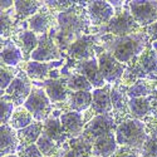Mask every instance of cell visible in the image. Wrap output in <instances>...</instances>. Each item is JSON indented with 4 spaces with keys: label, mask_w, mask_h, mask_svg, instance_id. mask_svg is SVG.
<instances>
[{
    "label": "cell",
    "mask_w": 157,
    "mask_h": 157,
    "mask_svg": "<svg viewBox=\"0 0 157 157\" xmlns=\"http://www.w3.org/2000/svg\"><path fill=\"white\" fill-rule=\"evenodd\" d=\"M50 36L54 39L59 49L64 52L75 39L82 35H96L94 27L90 23L87 6L81 5L79 2H75L73 6L58 14L57 28L50 33Z\"/></svg>",
    "instance_id": "1"
},
{
    "label": "cell",
    "mask_w": 157,
    "mask_h": 157,
    "mask_svg": "<svg viewBox=\"0 0 157 157\" xmlns=\"http://www.w3.org/2000/svg\"><path fill=\"white\" fill-rule=\"evenodd\" d=\"M151 43V39L146 32L131 34L126 36H114L112 34L99 35L98 45L123 64H127L133 58L138 57Z\"/></svg>",
    "instance_id": "2"
},
{
    "label": "cell",
    "mask_w": 157,
    "mask_h": 157,
    "mask_svg": "<svg viewBox=\"0 0 157 157\" xmlns=\"http://www.w3.org/2000/svg\"><path fill=\"white\" fill-rule=\"evenodd\" d=\"M141 79L157 82V50L152 43H150L138 57L127 63L121 82L126 87H129Z\"/></svg>",
    "instance_id": "3"
},
{
    "label": "cell",
    "mask_w": 157,
    "mask_h": 157,
    "mask_svg": "<svg viewBox=\"0 0 157 157\" xmlns=\"http://www.w3.org/2000/svg\"><path fill=\"white\" fill-rule=\"evenodd\" d=\"M145 32V28L135 20L128 8V3L124 2L123 6L116 9V14L111 19V21L102 28H94L96 35L112 34L114 36H126L131 34H136Z\"/></svg>",
    "instance_id": "4"
},
{
    "label": "cell",
    "mask_w": 157,
    "mask_h": 157,
    "mask_svg": "<svg viewBox=\"0 0 157 157\" xmlns=\"http://www.w3.org/2000/svg\"><path fill=\"white\" fill-rule=\"evenodd\" d=\"M147 137L145 123L136 118H128L121 122L116 129V140L118 146L141 150Z\"/></svg>",
    "instance_id": "5"
},
{
    "label": "cell",
    "mask_w": 157,
    "mask_h": 157,
    "mask_svg": "<svg viewBox=\"0 0 157 157\" xmlns=\"http://www.w3.org/2000/svg\"><path fill=\"white\" fill-rule=\"evenodd\" d=\"M94 52H96V58L98 62L99 72L104 78L106 83L112 86L116 83H120L122 81L127 64H123L120 60H117L109 52L104 50L98 44L94 47Z\"/></svg>",
    "instance_id": "6"
},
{
    "label": "cell",
    "mask_w": 157,
    "mask_h": 157,
    "mask_svg": "<svg viewBox=\"0 0 157 157\" xmlns=\"http://www.w3.org/2000/svg\"><path fill=\"white\" fill-rule=\"evenodd\" d=\"M33 87H34L33 81L20 68L15 79L11 82V84L4 92H2V99L0 101H6V102L13 103L15 107H21L25 103V101L28 99V97L30 96Z\"/></svg>",
    "instance_id": "7"
},
{
    "label": "cell",
    "mask_w": 157,
    "mask_h": 157,
    "mask_svg": "<svg viewBox=\"0 0 157 157\" xmlns=\"http://www.w3.org/2000/svg\"><path fill=\"white\" fill-rule=\"evenodd\" d=\"M23 106L32 113L34 121L38 122H45L50 117V114L54 112V106L45 93V90L38 86L33 87L30 96Z\"/></svg>",
    "instance_id": "8"
},
{
    "label": "cell",
    "mask_w": 157,
    "mask_h": 157,
    "mask_svg": "<svg viewBox=\"0 0 157 157\" xmlns=\"http://www.w3.org/2000/svg\"><path fill=\"white\" fill-rule=\"evenodd\" d=\"M99 35H82L65 49L64 56L67 60L82 62L96 58L94 47L98 44Z\"/></svg>",
    "instance_id": "9"
},
{
    "label": "cell",
    "mask_w": 157,
    "mask_h": 157,
    "mask_svg": "<svg viewBox=\"0 0 157 157\" xmlns=\"http://www.w3.org/2000/svg\"><path fill=\"white\" fill-rule=\"evenodd\" d=\"M24 23H25V28L32 30L36 35L49 34L52 30L57 28L58 13H56L53 9H50L44 2V5L40 8V10L34 17L29 18Z\"/></svg>",
    "instance_id": "10"
},
{
    "label": "cell",
    "mask_w": 157,
    "mask_h": 157,
    "mask_svg": "<svg viewBox=\"0 0 157 157\" xmlns=\"http://www.w3.org/2000/svg\"><path fill=\"white\" fill-rule=\"evenodd\" d=\"M117 129V123L113 118L112 114H101V116H96L90 120L84 129L82 137L84 140H87L89 143H93L97 138L111 133V132H116Z\"/></svg>",
    "instance_id": "11"
},
{
    "label": "cell",
    "mask_w": 157,
    "mask_h": 157,
    "mask_svg": "<svg viewBox=\"0 0 157 157\" xmlns=\"http://www.w3.org/2000/svg\"><path fill=\"white\" fill-rule=\"evenodd\" d=\"M39 43L34 53L32 54V60L42 62V63H52V62H62L65 56L57 45L56 40L50 36V34L38 35Z\"/></svg>",
    "instance_id": "12"
},
{
    "label": "cell",
    "mask_w": 157,
    "mask_h": 157,
    "mask_svg": "<svg viewBox=\"0 0 157 157\" xmlns=\"http://www.w3.org/2000/svg\"><path fill=\"white\" fill-rule=\"evenodd\" d=\"M111 101H112V116L117 126L128 118H132L128 107L129 98L127 96V87L122 82L112 86Z\"/></svg>",
    "instance_id": "13"
},
{
    "label": "cell",
    "mask_w": 157,
    "mask_h": 157,
    "mask_svg": "<svg viewBox=\"0 0 157 157\" xmlns=\"http://www.w3.org/2000/svg\"><path fill=\"white\" fill-rule=\"evenodd\" d=\"M112 84H106L103 88L94 89L92 92V106L84 112L87 123L96 116L112 114V101H111Z\"/></svg>",
    "instance_id": "14"
},
{
    "label": "cell",
    "mask_w": 157,
    "mask_h": 157,
    "mask_svg": "<svg viewBox=\"0 0 157 157\" xmlns=\"http://www.w3.org/2000/svg\"><path fill=\"white\" fill-rule=\"evenodd\" d=\"M65 67L73 72H77V73L82 74L83 77H86L88 79V82L93 86L94 89L103 88L107 84L106 81H104V78L102 77L101 72H99L97 58L89 59V60H82V62L68 60V63H65Z\"/></svg>",
    "instance_id": "15"
},
{
    "label": "cell",
    "mask_w": 157,
    "mask_h": 157,
    "mask_svg": "<svg viewBox=\"0 0 157 157\" xmlns=\"http://www.w3.org/2000/svg\"><path fill=\"white\" fill-rule=\"evenodd\" d=\"M127 3L131 14L142 28H146L157 21V2H153V0H133V2Z\"/></svg>",
    "instance_id": "16"
},
{
    "label": "cell",
    "mask_w": 157,
    "mask_h": 157,
    "mask_svg": "<svg viewBox=\"0 0 157 157\" xmlns=\"http://www.w3.org/2000/svg\"><path fill=\"white\" fill-rule=\"evenodd\" d=\"M33 84L40 87L45 90V93L48 94L49 99L52 101V103H53L54 109L67 101L68 96L71 93V90L67 86V78L65 77L49 78L48 81H44L40 83L33 82Z\"/></svg>",
    "instance_id": "17"
},
{
    "label": "cell",
    "mask_w": 157,
    "mask_h": 157,
    "mask_svg": "<svg viewBox=\"0 0 157 157\" xmlns=\"http://www.w3.org/2000/svg\"><path fill=\"white\" fill-rule=\"evenodd\" d=\"M87 11L90 23H92V27L94 28H102L104 25H107L116 14V9L111 5V3L103 2V0L88 2Z\"/></svg>",
    "instance_id": "18"
},
{
    "label": "cell",
    "mask_w": 157,
    "mask_h": 157,
    "mask_svg": "<svg viewBox=\"0 0 157 157\" xmlns=\"http://www.w3.org/2000/svg\"><path fill=\"white\" fill-rule=\"evenodd\" d=\"M10 39L21 50L24 62L25 63L30 62L32 60V54L34 53V50L38 47L39 36L35 33H33L32 30H29L25 27H21V25H20V29L14 35H13Z\"/></svg>",
    "instance_id": "19"
},
{
    "label": "cell",
    "mask_w": 157,
    "mask_h": 157,
    "mask_svg": "<svg viewBox=\"0 0 157 157\" xmlns=\"http://www.w3.org/2000/svg\"><path fill=\"white\" fill-rule=\"evenodd\" d=\"M64 60L62 62H52V63H42V62H34V60H30V62H23L19 67L28 74V77L33 82H44V81H48L50 78V73L52 71H54L58 65L60 64H64L63 63Z\"/></svg>",
    "instance_id": "20"
},
{
    "label": "cell",
    "mask_w": 157,
    "mask_h": 157,
    "mask_svg": "<svg viewBox=\"0 0 157 157\" xmlns=\"http://www.w3.org/2000/svg\"><path fill=\"white\" fill-rule=\"evenodd\" d=\"M60 122L64 133L67 137L77 138L82 137L83 129L87 124L84 113H78V112H64L60 114Z\"/></svg>",
    "instance_id": "21"
},
{
    "label": "cell",
    "mask_w": 157,
    "mask_h": 157,
    "mask_svg": "<svg viewBox=\"0 0 157 157\" xmlns=\"http://www.w3.org/2000/svg\"><path fill=\"white\" fill-rule=\"evenodd\" d=\"M92 106V92H71L68 99L56 109L64 112L84 113Z\"/></svg>",
    "instance_id": "22"
},
{
    "label": "cell",
    "mask_w": 157,
    "mask_h": 157,
    "mask_svg": "<svg viewBox=\"0 0 157 157\" xmlns=\"http://www.w3.org/2000/svg\"><path fill=\"white\" fill-rule=\"evenodd\" d=\"M60 157H93L92 143H89L83 137L71 138L60 148Z\"/></svg>",
    "instance_id": "23"
},
{
    "label": "cell",
    "mask_w": 157,
    "mask_h": 157,
    "mask_svg": "<svg viewBox=\"0 0 157 157\" xmlns=\"http://www.w3.org/2000/svg\"><path fill=\"white\" fill-rule=\"evenodd\" d=\"M60 114H62V111L54 109V112L52 113L49 118L44 122L43 135H45L50 140L57 142L58 145L63 146L69 138L67 137V135H65L64 131H63L62 122H60Z\"/></svg>",
    "instance_id": "24"
},
{
    "label": "cell",
    "mask_w": 157,
    "mask_h": 157,
    "mask_svg": "<svg viewBox=\"0 0 157 157\" xmlns=\"http://www.w3.org/2000/svg\"><path fill=\"white\" fill-rule=\"evenodd\" d=\"M20 142L18 138V132L13 129L9 124L0 126V155L2 157L17 155Z\"/></svg>",
    "instance_id": "25"
},
{
    "label": "cell",
    "mask_w": 157,
    "mask_h": 157,
    "mask_svg": "<svg viewBox=\"0 0 157 157\" xmlns=\"http://www.w3.org/2000/svg\"><path fill=\"white\" fill-rule=\"evenodd\" d=\"M0 59H2V64L10 65V67H19L24 62L21 50L11 39H2Z\"/></svg>",
    "instance_id": "26"
},
{
    "label": "cell",
    "mask_w": 157,
    "mask_h": 157,
    "mask_svg": "<svg viewBox=\"0 0 157 157\" xmlns=\"http://www.w3.org/2000/svg\"><path fill=\"white\" fill-rule=\"evenodd\" d=\"M117 148H118V143L116 140V132L104 135L92 143L93 157H111Z\"/></svg>",
    "instance_id": "27"
},
{
    "label": "cell",
    "mask_w": 157,
    "mask_h": 157,
    "mask_svg": "<svg viewBox=\"0 0 157 157\" xmlns=\"http://www.w3.org/2000/svg\"><path fill=\"white\" fill-rule=\"evenodd\" d=\"M60 73L63 77L67 78V86H68L71 92H93L94 90L93 86L88 82V79L86 77H83L82 74L77 73V72L68 69L65 65L60 71Z\"/></svg>",
    "instance_id": "28"
},
{
    "label": "cell",
    "mask_w": 157,
    "mask_h": 157,
    "mask_svg": "<svg viewBox=\"0 0 157 157\" xmlns=\"http://www.w3.org/2000/svg\"><path fill=\"white\" fill-rule=\"evenodd\" d=\"M20 25L15 19V9L11 8L0 14V36L2 39H10L19 29Z\"/></svg>",
    "instance_id": "29"
},
{
    "label": "cell",
    "mask_w": 157,
    "mask_h": 157,
    "mask_svg": "<svg viewBox=\"0 0 157 157\" xmlns=\"http://www.w3.org/2000/svg\"><path fill=\"white\" fill-rule=\"evenodd\" d=\"M44 5V2H28V0H17L14 9H15V19L19 24L27 21L29 18L34 17Z\"/></svg>",
    "instance_id": "30"
},
{
    "label": "cell",
    "mask_w": 157,
    "mask_h": 157,
    "mask_svg": "<svg viewBox=\"0 0 157 157\" xmlns=\"http://www.w3.org/2000/svg\"><path fill=\"white\" fill-rule=\"evenodd\" d=\"M128 107H129L131 117L140 120V121H143L146 117L153 114L152 104H151V96L142 97V98H129Z\"/></svg>",
    "instance_id": "31"
},
{
    "label": "cell",
    "mask_w": 157,
    "mask_h": 157,
    "mask_svg": "<svg viewBox=\"0 0 157 157\" xmlns=\"http://www.w3.org/2000/svg\"><path fill=\"white\" fill-rule=\"evenodd\" d=\"M43 131H44V122H38V121H34L30 126L17 131L20 145L28 146V145L36 143L38 140L43 135Z\"/></svg>",
    "instance_id": "32"
},
{
    "label": "cell",
    "mask_w": 157,
    "mask_h": 157,
    "mask_svg": "<svg viewBox=\"0 0 157 157\" xmlns=\"http://www.w3.org/2000/svg\"><path fill=\"white\" fill-rule=\"evenodd\" d=\"M157 90V82L150 79H141L133 83L132 86L127 87L128 98H142L150 97Z\"/></svg>",
    "instance_id": "33"
},
{
    "label": "cell",
    "mask_w": 157,
    "mask_h": 157,
    "mask_svg": "<svg viewBox=\"0 0 157 157\" xmlns=\"http://www.w3.org/2000/svg\"><path fill=\"white\" fill-rule=\"evenodd\" d=\"M34 122V117L32 116V113L25 108L24 106L21 107H17L14 113H13L11 118L9 121V126L15 129V131H19V129H23L25 127L30 126L32 123Z\"/></svg>",
    "instance_id": "34"
},
{
    "label": "cell",
    "mask_w": 157,
    "mask_h": 157,
    "mask_svg": "<svg viewBox=\"0 0 157 157\" xmlns=\"http://www.w3.org/2000/svg\"><path fill=\"white\" fill-rule=\"evenodd\" d=\"M38 148L40 150V152L44 155V157H53V156H58L60 152L62 146L58 145L57 142H54L53 140H50L49 137H47L45 135H42L40 138L36 142Z\"/></svg>",
    "instance_id": "35"
},
{
    "label": "cell",
    "mask_w": 157,
    "mask_h": 157,
    "mask_svg": "<svg viewBox=\"0 0 157 157\" xmlns=\"http://www.w3.org/2000/svg\"><path fill=\"white\" fill-rule=\"evenodd\" d=\"M19 67H10V65L0 64V90H4L11 84V82L15 79L17 74L19 73Z\"/></svg>",
    "instance_id": "36"
},
{
    "label": "cell",
    "mask_w": 157,
    "mask_h": 157,
    "mask_svg": "<svg viewBox=\"0 0 157 157\" xmlns=\"http://www.w3.org/2000/svg\"><path fill=\"white\" fill-rule=\"evenodd\" d=\"M15 108L17 107L13 103L6 102V101H0V122H2V124L9 123Z\"/></svg>",
    "instance_id": "37"
},
{
    "label": "cell",
    "mask_w": 157,
    "mask_h": 157,
    "mask_svg": "<svg viewBox=\"0 0 157 157\" xmlns=\"http://www.w3.org/2000/svg\"><path fill=\"white\" fill-rule=\"evenodd\" d=\"M141 157H157V138L147 137L141 148Z\"/></svg>",
    "instance_id": "38"
},
{
    "label": "cell",
    "mask_w": 157,
    "mask_h": 157,
    "mask_svg": "<svg viewBox=\"0 0 157 157\" xmlns=\"http://www.w3.org/2000/svg\"><path fill=\"white\" fill-rule=\"evenodd\" d=\"M17 155L19 157H44V155L40 152V150L38 148L36 143L33 145H28V146H19Z\"/></svg>",
    "instance_id": "39"
},
{
    "label": "cell",
    "mask_w": 157,
    "mask_h": 157,
    "mask_svg": "<svg viewBox=\"0 0 157 157\" xmlns=\"http://www.w3.org/2000/svg\"><path fill=\"white\" fill-rule=\"evenodd\" d=\"M45 4L59 14V13L73 6L75 4V2H73V0H56V2H45Z\"/></svg>",
    "instance_id": "40"
},
{
    "label": "cell",
    "mask_w": 157,
    "mask_h": 157,
    "mask_svg": "<svg viewBox=\"0 0 157 157\" xmlns=\"http://www.w3.org/2000/svg\"><path fill=\"white\" fill-rule=\"evenodd\" d=\"M142 122L145 123L147 135L150 137H156L157 138V114H151V116L146 117Z\"/></svg>",
    "instance_id": "41"
},
{
    "label": "cell",
    "mask_w": 157,
    "mask_h": 157,
    "mask_svg": "<svg viewBox=\"0 0 157 157\" xmlns=\"http://www.w3.org/2000/svg\"><path fill=\"white\" fill-rule=\"evenodd\" d=\"M111 157H141V150L118 146L117 151Z\"/></svg>",
    "instance_id": "42"
},
{
    "label": "cell",
    "mask_w": 157,
    "mask_h": 157,
    "mask_svg": "<svg viewBox=\"0 0 157 157\" xmlns=\"http://www.w3.org/2000/svg\"><path fill=\"white\" fill-rule=\"evenodd\" d=\"M145 32L148 34V36L151 39V43H157V21H155L153 24L146 27Z\"/></svg>",
    "instance_id": "43"
},
{
    "label": "cell",
    "mask_w": 157,
    "mask_h": 157,
    "mask_svg": "<svg viewBox=\"0 0 157 157\" xmlns=\"http://www.w3.org/2000/svg\"><path fill=\"white\" fill-rule=\"evenodd\" d=\"M15 2H11V0H5V2H2L0 6H2V11H6L11 8H14Z\"/></svg>",
    "instance_id": "44"
},
{
    "label": "cell",
    "mask_w": 157,
    "mask_h": 157,
    "mask_svg": "<svg viewBox=\"0 0 157 157\" xmlns=\"http://www.w3.org/2000/svg\"><path fill=\"white\" fill-rule=\"evenodd\" d=\"M151 104H152V112H153V114H157V90L151 96Z\"/></svg>",
    "instance_id": "45"
},
{
    "label": "cell",
    "mask_w": 157,
    "mask_h": 157,
    "mask_svg": "<svg viewBox=\"0 0 157 157\" xmlns=\"http://www.w3.org/2000/svg\"><path fill=\"white\" fill-rule=\"evenodd\" d=\"M5 157H19L18 155H10V156H5Z\"/></svg>",
    "instance_id": "46"
},
{
    "label": "cell",
    "mask_w": 157,
    "mask_h": 157,
    "mask_svg": "<svg viewBox=\"0 0 157 157\" xmlns=\"http://www.w3.org/2000/svg\"><path fill=\"white\" fill-rule=\"evenodd\" d=\"M152 45H153V48L157 50V43H152Z\"/></svg>",
    "instance_id": "47"
},
{
    "label": "cell",
    "mask_w": 157,
    "mask_h": 157,
    "mask_svg": "<svg viewBox=\"0 0 157 157\" xmlns=\"http://www.w3.org/2000/svg\"><path fill=\"white\" fill-rule=\"evenodd\" d=\"M53 157H60V156H53Z\"/></svg>",
    "instance_id": "48"
}]
</instances>
